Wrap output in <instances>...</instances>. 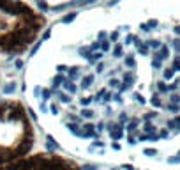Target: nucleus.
Listing matches in <instances>:
<instances>
[{
  "instance_id": "f257e3e1",
  "label": "nucleus",
  "mask_w": 180,
  "mask_h": 170,
  "mask_svg": "<svg viewBox=\"0 0 180 170\" xmlns=\"http://www.w3.org/2000/svg\"><path fill=\"white\" fill-rule=\"evenodd\" d=\"M46 25V14L25 0H0V55L16 59L27 53Z\"/></svg>"
},
{
  "instance_id": "f03ea898",
  "label": "nucleus",
  "mask_w": 180,
  "mask_h": 170,
  "mask_svg": "<svg viewBox=\"0 0 180 170\" xmlns=\"http://www.w3.org/2000/svg\"><path fill=\"white\" fill-rule=\"evenodd\" d=\"M37 133L32 110L14 98L0 99V165L34 153Z\"/></svg>"
},
{
  "instance_id": "7ed1b4c3",
  "label": "nucleus",
  "mask_w": 180,
  "mask_h": 170,
  "mask_svg": "<svg viewBox=\"0 0 180 170\" xmlns=\"http://www.w3.org/2000/svg\"><path fill=\"white\" fill-rule=\"evenodd\" d=\"M0 170H81V165L60 153H30L25 158L2 163Z\"/></svg>"
},
{
  "instance_id": "20e7f679",
  "label": "nucleus",
  "mask_w": 180,
  "mask_h": 170,
  "mask_svg": "<svg viewBox=\"0 0 180 170\" xmlns=\"http://www.w3.org/2000/svg\"><path fill=\"white\" fill-rule=\"evenodd\" d=\"M108 133H109V137H111V140L118 142L120 138L124 137L126 129H124V126H122L120 122H109L108 124Z\"/></svg>"
},
{
  "instance_id": "39448f33",
  "label": "nucleus",
  "mask_w": 180,
  "mask_h": 170,
  "mask_svg": "<svg viewBox=\"0 0 180 170\" xmlns=\"http://www.w3.org/2000/svg\"><path fill=\"white\" fill-rule=\"evenodd\" d=\"M62 85H64V90H66L67 94H71V96H74V94L78 92V87L74 85V82H72V80H69V78H66Z\"/></svg>"
},
{
  "instance_id": "423d86ee",
  "label": "nucleus",
  "mask_w": 180,
  "mask_h": 170,
  "mask_svg": "<svg viewBox=\"0 0 180 170\" xmlns=\"http://www.w3.org/2000/svg\"><path fill=\"white\" fill-rule=\"evenodd\" d=\"M53 94L57 96V98H58L60 103H71V101H72V96H71V94H67L66 90L62 92L60 89H57V90H53Z\"/></svg>"
},
{
  "instance_id": "0eeeda50",
  "label": "nucleus",
  "mask_w": 180,
  "mask_h": 170,
  "mask_svg": "<svg viewBox=\"0 0 180 170\" xmlns=\"http://www.w3.org/2000/svg\"><path fill=\"white\" fill-rule=\"evenodd\" d=\"M168 57H169V48L164 46V44H161V48L154 53V59H159V61H164V59H168Z\"/></svg>"
},
{
  "instance_id": "6e6552de",
  "label": "nucleus",
  "mask_w": 180,
  "mask_h": 170,
  "mask_svg": "<svg viewBox=\"0 0 180 170\" xmlns=\"http://www.w3.org/2000/svg\"><path fill=\"white\" fill-rule=\"evenodd\" d=\"M94 78H95V75H94V73H90V75H83V76H81V82H80L81 89H88V87H90V85L94 83Z\"/></svg>"
},
{
  "instance_id": "1a4fd4ad",
  "label": "nucleus",
  "mask_w": 180,
  "mask_h": 170,
  "mask_svg": "<svg viewBox=\"0 0 180 170\" xmlns=\"http://www.w3.org/2000/svg\"><path fill=\"white\" fill-rule=\"evenodd\" d=\"M134 44H136V50L140 51L141 55H148V51H150V48H148L147 43H143V41H140V39H134Z\"/></svg>"
},
{
  "instance_id": "9d476101",
  "label": "nucleus",
  "mask_w": 180,
  "mask_h": 170,
  "mask_svg": "<svg viewBox=\"0 0 180 170\" xmlns=\"http://www.w3.org/2000/svg\"><path fill=\"white\" fill-rule=\"evenodd\" d=\"M103 51H101V50H99V51H92V53L88 55V64H97L99 61H103Z\"/></svg>"
},
{
  "instance_id": "9b49d317",
  "label": "nucleus",
  "mask_w": 180,
  "mask_h": 170,
  "mask_svg": "<svg viewBox=\"0 0 180 170\" xmlns=\"http://www.w3.org/2000/svg\"><path fill=\"white\" fill-rule=\"evenodd\" d=\"M64 80H66V76H64L62 73H58V75H57V76L53 78V82H51V89H53V90H57V89H60V85L64 83Z\"/></svg>"
},
{
  "instance_id": "f8f14e48",
  "label": "nucleus",
  "mask_w": 180,
  "mask_h": 170,
  "mask_svg": "<svg viewBox=\"0 0 180 170\" xmlns=\"http://www.w3.org/2000/svg\"><path fill=\"white\" fill-rule=\"evenodd\" d=\"M138 124H140V119H131V121H129V124H127L124 129H126L127 133H134V131L138 129Z\"/></svg>"
},
{
  "instance_id": "ddd939ff",
  "label": "nucleus",
  "mask_w": 180,
  "mask_h": 170,
  "mask_svg": "<svg viewBox=\"0 0 180 170\" xmlns=\"http://www.w3.org/2000/svg\"><path fill=\"white\" fill-rule=\"evenodd\" d=\"M94 115H95V112H94L92 108H83L81 112H80V117H81V119H87V121L94 119Z\"/></svg>"
},
{
  "instance_id": "4468645a",
  "label": "nucleus",
  "mask_w": 180,
  "mask_h": 170,
  "mask_svg": "<svg viewBox=\"0 0 180 170\" xmlns=\"http://www.w3.org/2000/svg\"><path fill=\"white\" fill-rule=\"evenodd\" d=\"M78 69H80L78 66H71V67H67V76H69V80H72V82L76 80V76H78Z\"/></svg>"
},
{
  "instance_id": "2eb2a0df",
  "label": "nucleus",
  "mask_w": 180,
  "mask_h": 170,
  "mask_svg": "<svg viewBox=\"0 0 180 170\" xmlns=\"http://www.w3.org/2000/svg\"><path fill=\"white\" fill-rule=\"evenodd\" d=\"M113 57H124V46H122V43H117L113 48Z\"/></svg>"
},
{
  "instance_id": "dca6fc26",
  "label": "nucleus",
  "mask_w": 180,
  "mask_h": 170,
  "mask_svg": "<svg viewBox=\"0 0 180 170\" xmlns=\"http://www.w3.org/2000/svg\"><path fill=\"white\" fill-rule=\"evenodd\" d=\"M124 62H126L127 67H136V59H134V55H126V59H124Z\"/></svg>"
},
{
  "instance_id": "f3484780",
  "label": "nucleus",
  "mask_w": 180,
  "mask_h": 170,
  "mask_svg": "<svg viewBox=\"0 0 180 170\" xmlns=\"http://www.w3.org/2000/svg\"><path fill=\"white\" fill-rule=\"evenodd\" d=\"M150 103H152V106H155V108H161V106H163V99L159 98V94H154L152 99H150Z\"/></svg>"
},
{
  "instance_id": "a211bd4d",
  "label": "nucleus",
  "mask_w": 180,
  "mask_h": 170,
  "mask_svg": "<svg viewBox=\"0 0 180 170\" xmlns=\"http://www.w3.org/2000/svg\"><path fill=\"white\" fill-rule=\"evenodd\" d=\"M14 90H16V82H9L6 87H4V90H2V92H4V94H12Z\"/></svg>"
},
{
  "instance_id": "6ab92c4d",
  "label": "nucleus",
  "mask_w": 180,
  "mask_h": 170,
  "mask_svg": "<svg viewBox=\"0 0 180 170\" xmlns=\"http://www.w3.org/2000/svg\"><path fill=\"white\" fill-rule=\"evenodd\" d=\"M74 18H76V11H71V12H67L66 16L60 20V22H62V23H71L72 20H74Z\"/></svg>"
},
{
  "instance_id": "aec40b11",
  "label": "nucleus",
  "mask_w": 180,
  "mask_h": 170,
  "mask_svg": "<svg viewBox=\"0 0 180 170\" xmlns=\"http://www.w3.org/2000/svg\"><path fill=\"white\" fill-rule=\"evenodd\" d=\"M143 131L145 133H155V126H154L150 121H145V124H143Z\"/></svg>"
},
{
  "instance_id": "412c9836",
  "label": "nucleus",
  "mask_w": 180,
  "mask_h": 170,
  "mask_svg": "<svg viewBox=\"0 0 180 170\" xmlns=\"http://www.w3.org/2000/svg\"><path fill=\"white\" fill-rule=\"evenodd\" d=\"M92 51H94V50L90 48V46H85V48H83V46H81V48L78 50V53H80V55H83L85 59H88V55L92 53Z\"/></svg>"
},
{
  "instance_id": "4be33fe9",
  "label": "nucleus",
  "mask_w": 180,
  "mask_h": 170,
  "mask_svg": "<svg viewBox=\"0 0 180 170\" xmlns=\"http://www.w3.org/2000/svg\"><path fill=\"white\" fill-rule=\"evenodd\" d=\"M148 48H154V50H159L161 48V41H157V39H150V41H147Z\"/></svg>"
},
{
  "instance_id": "5701e85b",
  "label": "nucleus",
  "mask_w": 180,
  "mask_h": 170,
  "mask_svg": "<svg viewBox=\"0 0 180 170\" xmlns=\"http://www.w3.org/2000/svg\"><path fill=\"white\" fill-rule=\"evenodd\" d=\"M168 128H169V129H175V128H180V117H175L173 121H168Z\"/></svg>"
},
{
  "instance_id": "b1692460",
  "label": "nucleus",
  "mask_w": 180,
  "mask_h": 170,
  "mask_svg": "<svg viewBox=\"0 0 180 170\" xmlns=\"http://www.w3.org/2000/svg\"><path fill=\"white\" fill-rule=\"evenodd\" d=\"M175 69H173V67H166V69H164V73H163V75H164V80H171V78H173V75H175Z\"/></svg>"
},
{
  "instance_id": "393cba45",
  "label": "nucleus",
  "mask_w": 180,
  "mask_h": 170,
  "mask_svg": "<svg viewBox=\"0 0 180 170\" xmlns=\"http://www.w3.org/2000/svg\"><path fill=\"white\" fill-rule=\"evenodd\" d=\"M157 90L161 94H164V92H168V85H166V83L164 82H157Z\"/></svg>"
},
{
  "instance_id": "a878e982",
  "label": "nucleus",
  "mask_w": 180,
  "mask_h": 170,
  "mask_svg": "<svg viewBox=\"0 0 180 170\" xmlns=\"http://www.w3.org/2000/svg\"><path fill=\"white\" fill-rule=\"evenodd\" d=\"M118 122L122 124V126H124L126 122H129V117H127V114H126V112H122V114H120V117H118Z\"/></svg>"
},
{
  "instance_id": "bb28decb",
  "label": "nucleus",
  "mask_w": 180,
  "mask_h": 170,
  "mask_svg": "<svg viewBox=\"0 0 180 170\" xmlns=\"http://www.w3.org/2000/svg\"><path fill=\"white\" fill-rule=\"evenodd\" d=\"M152 67H154V69H161V67H163V61L154 59V61H152Z\"/></svg>"
},
{
  "instance_id": "cd10ccee",
  "label": "nucleus",
  "mask_w": 180,
  "mask_h": 170,
  "mask_svg": "<svg viewBox=\"0 0 180 170\" xmlns=\"http://www.w3.org/2000/svg\"><path fill=\"white\" fill-rule=\"evenodd\" d=\"M155 117H157V114H155V112H147L143 119H145V121H152V119H155Z\"/></svg>"
},
{
  "instance_id": "c85d7f7f",
  "label": "nucleus",
  "mask_w": 180,
  "mask_h": 170,
  "mask_svg": "<svg viewBox=\"0 0 180 170\" xmlns=\"http://www.w3.org/2000/svg\"><path fill=\"white\" fill-rule=\"evenodd\" d=\"M90 103H92V98H80V104L81 106H88Z\"/></svg>"
},
{
  "instance_id": "c756f323",
  "label": "nucleus",
  "mask_w": 180,
  "mask_h": 170,
  "mask_svg": "<svg viewBox=\"0 0 180 170\" xmlns=\"http://www.w3.org/2000/svg\"><path fill=\"white\" fill-rule=\"evenodd\" d=\"M173 69H177V71H180V55H177V57H175V61H173Z\"/></svg>"
},
{
  "instance_id": "7c9ffc66",
  "label": "nucleus",
  "mask_w": 180,
  "mask_h": 170,
  "mask_svg": "<svg viewBox=\"0 0 180 170\" xmlns=\"http://www.w3.org/2000/svg\"><path fill=\"white\" fill-rule=\"evenodd\" d=\"M178 85H180V80H175L173 83H169V85H168V90H177Z\"/></svg>"
},
{
  "instance_id": "2f4dec72",
  "label": "nucleus",
  "mask_w": 180,
  "mask_h": 170,
  "mask_svg": "<svg viewBox=\"0 0 180 170\" xmlns=\"http://www.w3.org/2000/svg\"><path fill=\"white\" fill-rule=\"evenodd\" d=\"M169 101H171L173 104H180V96H178V94H171Z\"/></svg>"
},
{
  "instance_id": "473e14b6",
  "label": "nucleus",
  "mask_w": 180,
  "mask_h": 170,
  "mask_svg": "<svg viewBox=\"0 0 180 170\" xmlns=\"http://www.w3.org/2000/svg\"><path fill=\"white\" fill-rule=\"evenodd\" d=\"M104 94H106V89H101V90H99V92L94 96V98H95V101H101V98H104Z\"/></svg>"
},
{
  "instance_id": "72a5a7b5",
  "label": "nucleus",
  "mask_w": 180,
  "mask_h": 170,
  "mask_svg": "<svg viewBox=\"0 0 180 170\" xmlns=\"http://www.w3.org/2000/svg\"><path fill=\"white\" fill-rule=\"evenodd\" d=\"M178 108H180V104H173V103L168 104V110H169V112H173V114H177V112H178Z\"/></svg>"
},
{
  "instance_id": "f704fd0d",
  "label": "nucleus",
  "mask_w": 180,
  "mask_h": 170,
  "mask_svg": "<svg viewBox=\"0 0 180 170\" xmlns=\"http://www.w3.org/2000/svg\"><path fill=\"white\" fill-rule=\"evenodd\" d=\"M117 39H118V30H115L113 34H109V43H117Z\"/></svg>"
},
{
  "instance_id": "c9c22d12",
  "label": "nucleus",
  "mask_w": 180,
  "mask_h": 170,
  "mask_svg": "<svg viewBox=\"0 0 180 170\" xmlns=\"http://www.w3.org/2000/svg\"><path fill=\"white\" fill-rule=\"evenodd\" d=\"M171 46H173V50L177 51V53H180V39H175Z\"/></svg>"
},
{
  "instance_id": "e433bc0d",
  "label": "nucleus",
  "mask_w": 180,
  "mask_h": 170,
  "mask_svg": "<svg viewBox=\"0 0 180 170\" xmlns=\"http://www.w3.org/2000/svg\"><path fill=\"white\" fill-rule=\"evenodd\" d=\"M103 69H104V62L99 61L97 64H95V73H103Z\"/></svg>"
},
{
  "instance_id": "4c0bfd02",
  "label": "nucleus",
  "mask_w": 180,
  "mask_h": 170,
  "mask_svg": "<svg viewBox=\"0 0 180 170\" xmlns=\"http://www.w3.org/2000/svg\"><path fill=\"white\" fill-rule=\"evenodd\" d=\"M145 25H147V28L150 30L152 27H157V20H148V22L145 23Z\"/></svg>"
},
{
  "instance_id": "58836bf2",
  "label": "nucleus",
  "mask_w": 180,
  "mask_h": 170,
  "mask_svg": "<svg viewBox=\"0 0 180 170\" xmlns=\"http://www.w3.org/2000/svg\"><path fill=\"white\" fill-rule=\"evenodd\" d=\"M168 163H171V165L180 163V154H177V156H173V158H169V159H168Z\"/></svg>"
},
{
  "instance_id": "ea45409f",
  "label": "nucleus",
  "mask_w": 180,
  "mask_h": 170,
  "mask_svg": "<svg viewBox=\"0 0 180 170\" xmlns=\"http://www.w3.org/2000/svg\"><path fill=\"white\" fill-rule=\"evenodd\" d=\"M143 153H145V156H155V154H157V151H155V149H145Z\"/></svg>"
},
{
  "instance_id": "a19ab883",
  "label": "nucleus",
  "mask_w": 180,
  "mask_h": 170,
  "mask_svg": "<svg viewBox=\"0 0 180 170\" xmlns=\"http://www.w3.org/2000/svg\"><path fill=\"white\" fill-rule=\"evenodd\" d=\"M109 87H113V89H117V87H118V85H120V82H118V80H117V78H113V80H109Z\"/></svg>"
},
{
  "instance_id": "79ce46f5",
  "label": "nucleus",
  "mask_w": 180,
  "mask_h": 170,
  "mask_svg": "<svg viewBox=\"0 0 180 170\" xmlns=\"http://www.w3.org/2000/svg\"><path fill=\"white\" fill-rule=\"evenodd\" d=\"M134 99H136L138 103H141V104H143V103H145V98H143L141 94H138V92H136V94H134Z\"/></svg>"
},
{
  "instance_id": "37998d69",
  "label": "nucleus",
  "mask_w": 180,
  "mask_h": 170,
  "mask_svg": "<svg viewBox=\"0 0 180 170\" xmlns=\"http://www.w3.org/2000/svg\"><path fill=\"white\" fill-rule=\"evenodd\" d=\"M134 39H136V36H132V34H129V36L126 37V44H131L132 41H134Z\"/></svg>"
},
{
  "instance_id": "c03bdc74",
  "label": "nucleus",
  "mask_w": 180,
  "mask_h": 170,
  "mask_svg": "<svg viewBox=\"0 0 180 170\" xmlns=\"http://www.w3.org/2000/svg\"><path fill=\"white\" fill-rule=\"evenodd\" d=\"M14 64H16V67L20 69V67L23 66V59H21V57H16V62H14Z\"/></svg>"
},
{
  "instance_id": "a18cd8bd",
  "label": "nucleus",
  "mask_w": 180,
  "mask_h": 170,
  "mask_svg": "<svg viewBox=\"0 0 180 170\" xmlns=\"http://www.w3.org/2000/svg\"><path fill=\"white\" fill-rule=\"evenodd\" d=\"M51 112H53V114H57V112H58V104H57V103L51 104Z\"/></svg>"
},
{
  "instance_id": "49530a36",
  "label": "nucleus",
  "mask_w": 180,
  "mask_h": 170,
  "mask_svg": "<svg viewBox=\"0 0 180 170\" xmlns=\"http://www.w3.org/2000/svg\"><path fill=\"white\" fill-rule=\"evenodd\" d=\"M168 137V131H166V129H163V131L159 133V138H166Z\"/></svg>"
},
{
  "instance_id": "de8ad7c7",
  "label": "nucleus",
  "mask_w": 180,
  "mask_h": 170,
  "mask_svg": "<svg viewBox=\"0 0 180 170\" xmlns=\"http://www.w3.org/2000/svg\"><path fill=\"white\" fill-rule=\"evenodd\" d=\"M94 2H97V0H83V4H94Z\"/></svg>"
},
{
  "instance_id": "09e8293b",
  "label": "nucleus",
  "mask_w": 180,
  "mask_h": 170,
  "mask_svg": "<svg viewBox=\"0 0 180 170\" xmlns=\"http://www.w3.org/2000/svg\"><path fill=\"white\" fill-rule=\"evenodd\" d=\"M173 30H175V34H177V36H180V27H175Z\"/></svg>"
},
{
  "instance_id": "8fccbe9b",
  "label": "nucleus",
  "mask_w": 180,
  "mask_h": 170,
  "mask_svg": "<svg viewBox=\"0 0 180 170\" xmlns=\"http://www.w3.org/2000/svg\"><path fill=\"white\" fill-rule=\"evenodd\" d=\"M178 154H180V153H178Z\"/></svg>"
}]
</instances>
